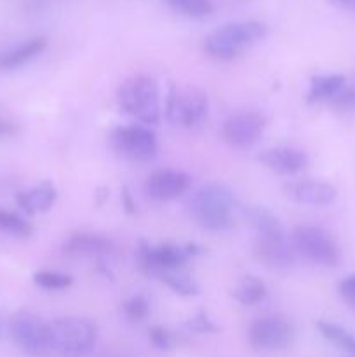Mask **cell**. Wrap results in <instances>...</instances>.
<instances>
[{
  "label": "cell",
  "mask_w": 355,
  "mask_h": 357,
  "mask_svg": "<svg viewBox=\"0 0 355 357\" xmlns=\"http://www.w3.org/2000/svg\"><path fill=\"white\" fill-rule=\"evenodd\" d=\"M188 209L198 227L211 232H221L228 230L235 222L237 201L225 183L211 181L195 190Z\"/></svg>",
  "instance_id": "obj_1"
},
{
  "label": "cell",
  "mask_w": 355,
  "mask_h": 357,
  "mask_svg": "<svg viewBox=\"0 0 355 357\" xmlns=\"http://www.w3.org/2000/svg\"><path fill=\"white\" fill-rule=\"evenodd\" d=\"M267 24L256 20L225 23L204 38V51L219 61H232L267 37Z\"/></svg>",
  "instance_id": "obj_2"
},
{
  "label": "cell",
  "mask_w": 355,
  "mask_h": 357,
  "mask_svg": "<svg viewBox=\"0 0 355 357\" xmlns=\"http://www.w3.org/2000/svg\"><path fill=\"white\" fill-rule=\"evenodd\" d=\"M118 108L143 126L159 124L162 115L160 89L155 79L148 75H132L117 91Z\"/></svg>",
  "instance_id": "obj_3"
},
{
  "label": "cell",
  "mask_w": 355,
  "mask_h": 357,
  "mask_svg": "<svg viewBox=\"0 0 355 357\" xmlns=\"http://www.w3.org/2000/svg\"><path fill=\"white\" fill-rule=\"evenodd\" d=\"M51 328V347L59 357H86L94 351L100 330L94 321L80 316L58 317Z\"/></svg>",
  "instance_id": "obj_4"
},
{
  "label": "cell",
  "mask_w": 355,
  "mask_h": 357,
  "mask_svg": "<svg viewBox=\"0 0 355 357\" xmlns=\"http://www.w3.org/2000/svg\"><path fill=\"white\" fill-rule=\"evenodd\" d=\"M291 244L296 257L317 267L333 268L341 261V250L334 237L322 227L299 225L292 230Z\"/></svg>",
  "instance_id": "obj_5"
},
{
  "label": "cell",
  "mask_w": 355,
  "mask_h": 357,
  "mask_svg": "<svg viewBox=\"0 0 355 357\" xmlns=\"http://www.w3.org/2000/svg\"><path fill=\"white\" fill-rule=\"evenodd\" d=\"M209 112V98L205 91L195 86H171L167 91L164 114L174 126L181 128H195L200 124Z\"/></svg>",
  "instance_id": "obj_6"
},
{
  "label": "cell",
  "mask_w": 355,
  "mask_h": 357,
  "mask_svg": "<svg viewBox=\"0 0 355 357\" xmlns=\"http://www.w3.org/2000/svg\"><path fill=\"white\" fill-rule=\"evenodd\" d=\"M9 333L19 351L31 357L52 354L51 328L40 316L30 310H19L10 317Z\"/></svg>",
  "instance_id": "obj_7"
},
{
  "label": "cell",
  "mask_w": 355,
  "mask_h": 357,
  "mask_svg": "<svg viewBox=\"0 0 355 357\" xmlns=\"http://www.w3.org/2000/svg\"><path fill=\"white\" fill-rule=\"evenodd\" d=\"M202 253L197 244L178 246L173 243L150 244L148 241H139L138 264L141 271L150 278L162 271H181L188 260L195 255Z\"/></svg>",
  "instance_id": "obj_8"
},
{
  "label": "cell",
  "mask_w": 355,
  "mask_h": 357,
  "mask_svg": "<svg viewBox=\"0 0 355 357\" xmlns=\"http://www.w3.org/2000/svg\"><path fill=\"white\" fill-rule=\"evenodd\" d=\"M108 139L118 155L134 162H148L159 152L155 132L143 124L118 126L111 129Z\"/></svg>",
  "instance_id": "obj_9"
},
{
  "label": "cell",
  "mask_w": 355,
  "mask_h": 357,
  "mask_svg": "<svg viewBox=\"0 0 355 357\" xmlns=\"http://www.w3.org/2000/svg\"><path fill=\"white\" fill-rule=\"evenodd\" d=\"M294 326L291 321L278 314L258 317L247 331V340L254 351L277 352L284 351L292 344Z\"/></svg>",
  "instance_id": "obj_10"
},
{
  "label": "cell",
  "mask_w": 355,
  "mask_h": 357,
  "mask_svg": "<svg viewBox=\"0 0 355 357\" xmlns=\"http://www.w3.org/2000/svg\"><path fill=\"white\" fill-rule=\"evenodd\" d=\"M267 129V117L260 112L244 110L232 114L221 126V138L232 149L246 150L256 145Z\"/></svg>",
  "instance_id": "obj_11"
},
{
  "label": "cell",
  "mask_w": 355,
  "mask_h": 357,
  "mask_svg": "<svg viewBox=\"0 0 355 357\" xmlns=\"http://www.w3.org/2000/svg\"><path fill=\"white\" fill-rule=\"evenodd\" d=\"M191 187V176L180 169L153 171L145 181V194L157 202H171L187 194Z\"/></svg>",
  "instance_id": "obj_12"
},
{
  "label": "cell",
  "mask_w": 355,
  "mask_h": 357,
  "mask_svg": "<svg viewBox=\"0 0 355 357\" xmlns=\"http://www.w3.org/2000/svg\"><path fill=\"white\" fill-rule=\"evenodd\" d=\"M284 194L292 202L313 208H324L336 201L338 190L334 185L319 180H294L284 185Z\"/></svg>",
  "instance_id": "obj_13"
},
{
  "label": "cell",
  "mask_w": 355,
  "mask_h": 357,
  "mask_svg": "<svg viewBox=\"0 0 355 357\" xmlns=\"http://www.w3.org/2000/svg\"><path fill=\"white\" fill-rule=\"evenodd\" d=\"M115 243L101 234L93 232H77L72 234L68 239L63 243V253L66 257H86L97 258V260H106L115 255Z\"/></svg>",
  "instance_id": "obj_14"
},
{
  "label": "cell",
  "mask_w": 355,
  "mask_h": 357,
  "mask_svg": "<svg viewBox=\"0 0 355 357\" xmlns=\"http://www.w3.org/2000/svg\"><path fill=\"white\" fill-rule=\"evenodd\" d=\"M256 255L265 265L271 268H289L296 264L298 257L287 236L256 237Z\"/></svg>",
  "instance_id": "obj_15"
},
{
  "label": "cell",
  "mask_w": 355,
  "mask_h": 357,
  "mask_svg": "<svg viewBox=\"0 0 355 357\" xmlns=\"http://www.w3.org/2000/svg\"><path fill=\"white\" fill-rule=\"evenodd\" d=\"M261 164L268 167L270 171L284 176L298 174L299 171L308 166V155L301 149L294 146H274L267 149L260 153Z\"/></svg>",
  "instance_id": "obj_16"
},
{
  "label": "cell",
  "mask_w": 355,
  "mask_h": 357,
  "mask_svg": "<svg viewBox=\"0 0 355 357\" xmlns=\"http://www.w3.org/2000/svg\"><path fill=\"white\" fill-rule=\"evenodd\" d=\"M56 199H58V190H56L54 183H51V181H42L35 187L17 192L16 195L17 206L26 215L47 213L54 206Z\"/></svg>",
  "instance_id": "obj_17"
},
{
  "label": "cell",
  "mask_w": 355,
  "mask_h": 357,
  "mask_svg": "<svg viewBox=\"0 0 355 357\" xmlns=\"http://www.w3.org/2000/svg\"><path fill=\"white\" fill-rule=\"evenodd\" d=\"M47 47V38L45 37H31L14 47L7 49L3 54H0V68L2 70H16L19 66L28 65L35 58L42 54Z\"/></svg>",
  "instance_id": "obj_18"
},
{
  "label": "cell",
  "mask_w": 355,
  "mask_h": 357,
  "mask_svg": "<svg viewBox=\"0 0 355 357\" xmlns=\"http://www.w3.org/2000/svg\"><path fill=\"white\" fill-rule=\"evenodd\" d=\"M347 86V79L341 73H320L310 79L306 101L320 103V101H333Z\"/></svg>",
  "instance_id": "obj_19"
},
{
  "label": "cell",
  "mask_w": 355,
  "mask_h": 357,
  "mask_svg": "<svg viewBox=\"0 0 355 357\" xmlns=\"http://www.w3.org/2000/svg\"><path fill=\"white\" fill-rule=\"evenodd\" d=\"M242 215L256 232V237L284 236L285 230L281 220L265 206H246L242 208Z\"/></svg>",
  "instance_id": "obj_20"
},
{
  "label": "cell",
  "mask_w": 355,
  "mask_h": 357,
  "mask_svg": "<svg viewBox=\"0 0 355 357\" xmlns=\"http://www.w3.org/2000/svg\"><path fill=\"white\" fill-rule=\"evenodd\" d=\"M232 293L233 298H235L240 305L253 307L265 302V298L268 296V288L267 284H265V281H261L260 278H256V275L253 274H247L237 282Z\"/></svg>",
  "instance_id": "obj_21"
},
{
  "label": "cell",
  "mask_w": 355,
  "mask_h": 357,
  "mask_svg": "<svg viewBox=\"0 0 355 357\" xmlns=\"http://www.w3.org/2000/svg\"><path fill=\"white\" fill-rule=\"evenodd\" d=\"M317 330L334 347L355 357V335L350 330L343 328L341 324L331 323V321H319L317 323Z\"/></svg>",
  "instance_id": "obj_22"
},
{
  "label": "cell",
  "mask_w": 355,
  "mask_h": 357,
  "mask_svg": "<svg viewBox=\"0 0 355 357\" xmlns=\"http://www.w3.org/2000/svg\"><path fill=\"white\" fill-rule=\"evenodd\" d=\"M153 279H159L160 282L167 286L169 289H173L176 295L181 296H195L200 293V286L195 279H191L190 275L183 274L181 271H162L159 274H155Z\"/></svg>",
  "instance_id": "obj_23"
},
{
  "label": "cell",
  "mask_w": 355,
  "mask_h": 357,
  "mask_svg": "<svg viewBox=\"0 0 355 357\" xmlns=\"http://www.w3.org/2000/svg\"><path fill=\"white\" fill-rule=\"evenodd\" d=\"M164 3L174 13L194 17V20L211 16L212 10H214V3L211 0H164Z\"/></svg>",
  "instance_id": "obj_24"
},
{
  "label": "cell",
  "mask_w": 355,
  "mask_h": 357,
  "mask_svg": "<svg viewBox=\"0 0 355 357\" xmlns=\"http://www.w3.org/2000/svg\"><path fill=\"white\" fill-rule=\"evenodd\" d=\"M0 232L23 239V237L31 236L33 227L24 216L14 211H7V209H0Z\"/></svg>",
  "instance_id": "obj_25"
},
{
  "label": "cell",
  "mask_w": 355,
  "mask_h": 357,
  "mask_svg": "<svg viewBox=\"0 0 355 357\" xmlns=\"http://www.w3.org/2000/svg\"><path fill=\"white\" fill-rule=\"evenodd\" d=\"M33 282L45 291H65L73 284V278L59 271H40L33 274Z\"/></svg>",
  "instance_id": "obj_26"
},
{
  "label": "cell",
  "mask_w": 355,
  "mask_h": 357,
  "mask_svg": "<svg viewBox=\"0 0 355 357\" xmlns=\"http://www.w3.org/2000/svg\"><path fill=\"white\" fill-rule=\"evenodd\" d=\"M122 312L129 321H145L152 312V305H150L148 296L143 293H136V295L129 296L124 303H122Z\"/></svg>",
  "instance_id": "obj_27"
},
{
  "label": "cell",
  "mask_w": 355,
  "mask_h": 357,
  "mask_svg": "<svg viewBox=\"0 0 355 357\" xmlns=\"http://www.w3.org/2000/svg\"><path fill=\"white\" fill-rule=\"evenodd\" d=\"M187 328L190 331H195V333H214L218 330V326L212 323V319L207 316L205 310H198L191 319H188Z\"/></svg>",
  "instance_id": "obj_28"
},
{
  "label": "cell",
  "mask_w": 355,
  "mask_h": 357,
  "mask_svg": "<svg viewBox=\"0 0 355 357\" xmlns=\"http://www.w3.org/2000/svg\"><path fill=\"white\" fill-rule=\"evenodd\" d=\"M338 293H340L341 300L350 309L355 310V274H350L341 279L340 284H338Z\"/></svg>",
  "instance_id": "obj_29"
},
{
  "label": "cell",
  "mask_w": 355,
  "mask_h": 357,
  "mask_svg": "<svg viewBox=\"0 0 355 357\" xmlns=\"http://www.w3.org/2000/svg\"><path fill=\"white\" fill-rule=\"evenodd\" d=\"M150 342L155 349L159 351H169L173 347V338H171V333L162 326H153L150 330Z\"/></svg>",
  "instance_id": "obj_30"
},
{
  "label": "cell",
  "mask_w": 355,
  "mask_h": 357,
  "mask_svg": "<svg viewBox=\"0 0 355 357\" xmlns=\"http://www.w3.org/2000/svg\"><path fill=\"white\" fill-rule=\"evenodd\" d=\"M331 103L341 110H355V86H345Z\"/></svg>",
  "instance_id": "obj_31"
},
{
  "label": "cell",
  "mask_w": 355,
  "mask_h": 357,
  "mask_svg": "<svg viewBox=\"0 0 355 357\" xmlns=\"http://www.w3.org/2000/svg\"><path fill=\"white\" fill-rule=\"evenodd\" d=\"M120 201H122V206H124L125 211H127V213H134L136 211V202H134V199H132L131 190H129L127 187L122 188Z\"/></svg>",
  "instance_id": "obj_32"
},
{
  "label": "cell",
  "mask_w": 355,
  "mask_h": 357,
  "mask_svg": "<svg viewBox=\"0 0 355 357\" xmlns=\"http://www.w3.org/2000/svg\"><path fill=\"white\" fill-rule=\"evenodd\" d=\"M14 132H16V126H14L13 122L0 119V138H3V136H10L14 135Z\"/></svg>",
  "instance_id": "obj_33"
},
{
  "label": "cell",
  "mask_w": 355,
  "mask_h": 357,
  "mask_svg": "<svg viewBox=\"0 0 355 357\" xmlns=\"http://www.w3.org/2000/svg\"><path fill=\"white\" fill-rule=\"evenodd\" d=\"M338 2H340V3H341V6L348 7V9L355 10V0H338Z\"/></svg>",
  "instance_id": "obj_34"
},
{
  "label": "cell",
  "mask_w": 355,
  "mask_h": 357,
  "mask_svg": "<svg viewBox=\"0 0 355 357\" xmlns=\"http://www.w3.org/2000/svg\"><path fill=\"white\" fill-rule=\"evenodd\" d=\"M0 335H2V324H0Z\"/></svg>",
  "instance_id": "obj_35"
}]
</instances>
